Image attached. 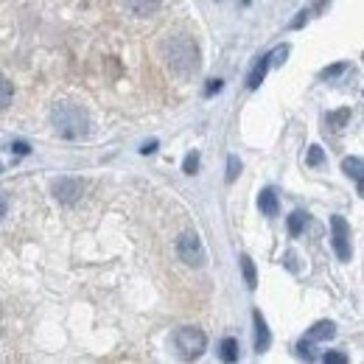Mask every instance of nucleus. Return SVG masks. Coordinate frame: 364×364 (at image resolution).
I'll return each instance as SVG.
<instances>
[{"label":"nucleus","mask_w":364,"mask_h":364,"mask_svg":"<svg viewBox=\"0 0 364 364\" xmlns=\"http://www.w3.org/2000/svg\"><path fill=\"white\" fill-rule=\"evenodd\" d=\"M168 65L180 76H191L199 71V51L188 37H177L168 42Z\"/></svg>","instance_id":"1"},{"label":"nucleus","mask_w":364,"mask_h":364,"mask_svg":"<svg viewBox=\"0 0 364 364\" xmlns=\"http://www.w3.org/2000/svg\"><path fill=\"white\" fill-rule=\"evenodd\" d=\"M54 124L62 138H81L87 132V115L73 104H59L54 110Z\"/></svg>","instance_id":"2"},{"label":"nucleus","mask_w":364,"mask_h":364,"mask_svg":"<svg viewBox=\"0 0 364 364\" xmlns=\"http://www.w3.org/2000/svg\"><path fill=\"white\" fill-rule=\"evenodd\" d=\"M177 348L185 359H199L208 348V336L202 328H194V325H182L177 331Z\"/></svg>","instance_id":"3"},{"label":"nucleus","mask_w":364,"mask_h":364,"mask_svg":"<svg viewBox=\"0 0 364 364\" xmlns=\"http://www.w3.org/2000/svg\"><path fill=\"white\" fill-rule=\"evenodd\" d=\"M177 252H180V258H182L188 266H202V264H205V249H202V241H199V235H196V233H185V235H180V241H177Z\"/></svg>","instance_id":"4"},{"label":"nucleus","mask_w":364,"mask_h":364,"mask_svg":"<svg viewBox=\"0 0 364 364\" xmlns=\"http://www.w3.org/2000/svg\"><path fill=\"white\" fill-rule=\"evenodd\" d=\"M331 244H334V252L339 261H351V227L345 216H331Z\"/></svg>","instance_id":"5"},{"label":"nucleus","mask_w":364,"mask_h":364,"mask_svg":"<svg viewBox=\"0 0 364 364\" xmlns=\"http://www.w3.org/2000/svg\"><path fill=\"white\" fill-rule=\"evenodd\" d=\"M54 194H57V199L59 202H76L78 196H81V182L78 180H59V182H54Z\"/></svg>","instance_id":"6"},{"label":"nucleus","mask_w":364,"mask_h":364,"mask_svg":"<svg viewBox=\"0 0 364 364\" xmlns=\"http://www.w3.org/2000/svg\"><path fill=\"white\" fill-rule=\"evenodd\" d=\"M252 319H255V353H264V351H269L272 336H269V328H266V319L261 317V311H252Z\"/></svg>","instance_id":"7"},{"label":"nucleus","mask_w":364,"mask_h":364,"mask_svg":"<svg viewBox=\"0 0 364 364\" xmlns=\"http://www.w3.org/2000/svg\"><path fill=\"white\" fill-rule=\"evenodd\" d=\"M258 208H261V213H264V216H278V211H281V205H278V194H275L272 188H264V191L258 194Z\"/></svg>","instance_id":"8"},{"label":"nucleus","mask_w":364,"mask_h":364,"mask_svg":"<svg viewBox=\"0 0 364 364\" xmlns=\"http://www.w3.org/2000/svg\"><path fill=\"white\" fill-rule=\"evenodd\" d=\"M269 65H272V57H269V54H266V57H261V62L252 68L249 78H247V87H249V90H258V87H261V81H264V76H266V71H269Z\"/></svg>","instance_id":"9"},{"label":"nucleus","mask_w":364,"mask_h":364,"mask_svg":"<svg viewBox=\"0 0 364 364\" xmlns=\"http://www.w3.org/2000/svg\"><path fill=\"white\" fill-rule=\"evenodd\" d=\"M334 336H336V325L334 322H317L308 331V339L311 342H322V339H334Z\"/></svg>","instance_id":"10"},{"label":"nucleus","mask_w":364,"mask_h":364,"mask_svg":"<svg viewBox=\"0 0 364 364\" xmlns=\"http://www.w3.org/2000/svg\"><path fill=\"white\" fill-rule=\"evenodd\" d=\"M342 171L359 182L364 177V160H359V157H345V160H342Z\"/></svg>","instance_id":"11"},{"label":"nucleus","mask_w":364,"mask_h":364,"mask_svg":"<svg viewBox=\"0 0 364 364\" xmlns=\"http://www.w3.org/2000/svg\"><path fill=\"white\" fill-rule=\"evenodd\" d=\"M241 272H244L247 289H255V286H258V275H255V264H252L249 255H241Z\"/></svg>","instance_id":"12"},{"label":"nucleus","mask_w":364,"mask_h":364,"mask_svg":"<svg viewBox=\"0 0 364 364\" xmlns=\"http://www.w3.org/2000/svg\"><path fill=\"white\" fill-rule=\"evenodd\" d=\"M221 359H224V362H235V359H238V342H235V339L227 336V339L221 342Z\"/></svg>","instance_id":"13"},{"label":"nucleus","mask_w":364,"mask_h":364,"mask_svg":"<svg viewBox=\"0 0 364 364\" xmlns=\"http://www.w3.org/2000/svg\"><path fill=\"white\" fill-rule=\"evenodd\" d=\"M241 174V160L235 154L227 157V182H235V177Z\"/></svg>","instance_id":"14"},{"label":"nucleus","mask_w":364,"mask_h":364,"mask_svg":"<svg viewBox=\"0 0 364 364\" xmlns=\"http://www.w3.org/2000/svg\"><path fill=\"white\" fill-rule=\"evenodd\" d=\"M303 224H305V213H300V211H297V213H291L289 216V233L291 235H300V233H303Z\"/></svg>","instance_id":"15"},{"label":"nucleus","mask_w":364,"mask_h":364,"mask_svg":"<svg viewBox=\"0 0 364 364\" xmlns=\"http://www.w3.org/2000/svg\"><path fill=\"white\" fill-rule=\"evenodd\" d=\"M196 168H199V154L191 151V154L185 157V163H182V171H185V174H196Z\"/></svg>","instance_id":"16"},{"label":"nucleus","mask_w":364,"mask_h":364,"mask_svg":"<svg viewBox=\"0 0 364 364\" xmlns=\"http://www.w3.org/2000/svg\"><path fill=\"white\" fill-rule=\"evenodd\" d=\"M348 118H351V110H339V112H334V115H328V124H334V127L339 129V127H342V124H345Z\"/></svg>","instance_id":"17"},{"label":"nucleus","mask_w":364,"mask_h":364,"mask_svg":"<svg viewBox=\"0 0 364 364\" xmlns=\"http://www.w3.org/2000/svg\"><path fill=\"white\" fill-rule=\"evenodd\" d=\"M322 362L325 364H348V356H345V353L331 351V353H325V356H322Z\"/></svg>","instance_id":"18"},{"label":"nucleus","mask_w":364,"mask_h":364,"mask_svg":"<svg viewBox=\"0 0 364 364\" xmlns=\"http://www.w3.org/2000/svg\"><path fill=\"white\" fill-rule=\"evenodd\" d=\"M286 54H289V45H281V48H275L269 57H272V65H281L283 59H286Z\"/></svg>","instance_id":"19"},{"label":"nucleus","mask_w":364,"mask_h":364,"mask_svg":"<svg viewBox=\"0 0 364 364\" xmlns=\"http://www.w3.org/2000/svg\"><path fill=\"white\" fill-rule=\"evenodd\" d=\"M322 157H325L322 148H319V146H311V151H308V165H319Z\"/></svg>","instance_id":"20"},{"label":"nucleus","mask_w":364,"mask_h":364,"mask_svg":"<svg viewBox=\"0 0 364 364\" xmlns=\"http://www.w3.org/2000/svg\"><path fill=\"white\" fill-rule=\"evenodd\" d=\"M221 90V78H211L208 81V87H205V95H213V93H218Z\"/></svg>","instance_id":"21"},{"label":"nucleus","mask_w":364,"mask_h":364,"mask_svg":"<svg viewBox=\"0 0 364 364\" xmlns=\"http://www.w3.org/2000/svg\"><path fill=\"white\" fill-rule=\"evenodd\" d=\"M11 151H17V154H28L31 148H28L25 141H14V143H11Z\"/></svg>","instance_id":"22"},{"label":"nucleus","mask_w":364,"mask_h":364,"mask_svg":"<svg viewBox=\"0 0 364 364\" xmlns=\"http://www.w3.org/2000/svg\"><path fill=\"white\" fill-rule=\"evenodd\" d=\"M308 14H311V11H300V14L294 17V23H291V28H303V23L308 20Z\"/></svg>","instance_id":"23"},{"label":"nucleus","mask_w":364,"mask_h":364,"mask_svg":"<svg viewBox=\"0 0 364 364\" xmlns=\"http://www.w3.org/2000/svg\"><path fill=\"white\" fill-rule=\"evenodd\" d=\"M11 101V90H8V81H3V107H8Z\"/></svg>","instance_id":"24"},{"label":"nucleus","mask_w":364,"mask_h":364,"mask_svg":"<svg viewBox=\"0 0 364 364\" xmlns=\"http://www.w3.org/2000/svg\"><path fill=\"white\" fill-rule=\"evenodd\" d=\"M157 148V141H148V143H143V148H141V154H151Z\"/></svg>","instance_id":"25"},{"label":"nucleus","mask_w":364,"mask_h":364,"mask_svg":"<svg viewBox=\"0 0 364 364\" xmlns=\"http://www.w3.org/2000/svg\"><path fill=\"white\" fill-rule=\"evenodd\" d=\"M342 71H345V65H334V68L325 71V76H336V73H342Z\"/></svg>","instance_id":"26"},{"label":"nucleus","mask_w":364,"mask_h":364,"mask_svg":"<svg viewBox=\"0 0 364 364\" xmlns=\"http://www.w3.org/2000/svg\"><path fill=\"white\" fill-rule=\"evenodd\" d=\"M356 185H359V194H362V196H364V177H362V180H359V182H356Z\"/></svg>","instance_id":"27"}]
</instances>
